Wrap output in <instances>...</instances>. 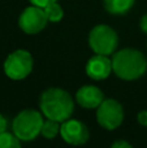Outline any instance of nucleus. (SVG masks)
I'll return each mask as SVG.
<instances>
[{"label":"nucleus","instance_id":"obj_17","mask_svg":"<svg viewBox=\"0 0 147 148\" xmlns=\"http://www.w3.org/2000/svg\"><path fill=\"white\" fill-rule=\"evenodd\" d=\"M112 147L113 148H130L132 144L126 140H116V142L112 143Z\"/></svg>","mask_w":147,"mask_h":148},{"label":"nucleus","instance_id":"obj_3","mask_svg":"<svg viewBox=\"0 0 147 148\" xmlns=\"http://www.w3.org/2000/svg\"><path fill=\"white\" fill-rule=\"evenodd\" d=\"M43 117L35 109H25L12 121V130L21 142H30L38 138L42 131Z\"/></svg>","mask_w":147,"mask_h":148},{"label":"nucleus","instance_id":"obj_11","mask_svg":"<svg viewBox=\"0 0 147 148\" xmlns=\"http://www.w3.org/2000/svg\"><path fill=\"white\" fill-rule=\"evenodd\" d=\"M135 0H103L104 9L109 14L115 16H122L126 14L133 8Z\"/></svg>","mask_w":147,"mask_h":148},{"label":"nucleus","instance_id":"obj_4","mask_svg":"<svg viewBox=\"0 0 147 148\" xmlns=\"http://www.w3.org/2000/svg\"><path fill=\"white\" fill-rule=\"evenodd\" d=\"M89 46L94 53L111 56L119 46V35L111 26L100 23L91 29L89 34Z\"/></svg>","mask_w":147,"mask_h":148},{"label":"nucleus","instance_id":"obj_13","mask_svg":"<svg viewBox=\"0 0 147 148\" xmlns=\"http://www.w3.org/2000/svg\"><path fill=\"white\" fill-rule=\"evenodd\" d=\"M44 12L48 18V22H59L64 17V9L57 1H54L44 7Z\"/></svg>","mask_w":147,"mask_h":148},{"label":"nucleus","instance_id":"obj_1","mask_svg":"<svg viewBox=\"0 0 147 148\" xmlns=\"http://www.w3.org/2000/svg\"><path fill=\"white\" fill-rule=\"evenodd\" d=\"M39 107L43 116L57 122H64L74 112V101L68 91L59 87H51L42 92Z\"/></svg>","mask_w":147,"mask_h":148},{"label":"nucleus","instance_id":"obj_14","mask_svg":"<svg viewBox=\"0 0 147 148\" xmlns=\"http://www.w3.org/2000/svg\"><path fill=\"white\" fill-rule=\"evenodd\" d=\"M21 147V140L16 136L14 133H4L0 134V148H18Z\"/></svg>","mask_w":147,"mask_h":148},{"label":"nucleus","instance_id":"obj_19","mask_svg":"<svg viewBox=\"0 0 147 148\" xmlns=\"http://www.w3.org/2000/svg\"><path fill=\"white\" fill-rule=\"evenodd\" d=\"M139 27H141V30H142L143 33L147 34V13H146V14H143L142 18H141V21H139Z\"/></svg>","mask_w":147,"mask_h":148},{"label":"nucleus","instance_id":"obj_18","mask_svg":"<svg viewBox=\"0 0 147 148\" xmlns=\"http://www.w3.org/2000/svg\"><path fill=\"white\" fill-rule=\"evenodd\" d=\"M7 127H8L7 118H5L3 114H0V134L4 133V131H7Z\"/></svg>","mask_w":147,"mask_h":148},{"label":"nucleus","instance_id":"obj_6","mask_svg":"<svg viewBox=\"0 0 147 148\" xmlns=\"http://www.w3.org/2000/svg\"><path fill=\"white\" fill-rule=\"evenodd\" d=\"M96 121L106 130H116L124 121V108L117 100L104 99L96 108Z\"/></svg>","mask_w":147,"mask_h":148},{"label":"nucleus","instance_id":"obj_12","mask_svg":"<svg viewBox=\"0 0 147 148\" xmlns=\"http://www.w3.org/2000/svg\"><path fill=\"white\" fill-rule=\"evenodd\" d=\"M41 134L46 139H55L60 134V122L55 120H49V118L44 120Z\"/></svg>","mask_w":147,"mask_h":148},{"label":"nucleus","instance_id":"obj_9","mask_svg":"<svg viewBox=\"0 0 147 148\" xmlns=\"http://www.w3.org/2000/svg\"><path fill=\"white\" fill-rule=\"evenodd\" d=\"M112 72V59H109V56L95 53L86 64V74L94 81H103L108 78Z\"/></svg>","mask_w":147,"mask_h":148},{"label":"nucleus","instance_id":"obj_10","mask_svg":"<svg viewBox=\"0 0 147 148\" xmlns=\"http://www.w3.org/2000/svg\"><path fill=\"white\" fill-rule=\"evenodd\" d=\"M103 100V91L93 84H85L76 92V101L85 109H96Z\"/></svg>","mask_w":147,"mask_h":148},{"label":"nucleus","instance_id":"obj_15","mask_svg":"<svg viewBox=\"0 0 147 148\" xmlns=\"http://www.w3.org/2000/svg\"><path fill=\"white\" fill-rule=\"evenodd\" d=\"M137 120H138V122L141 123L142 126H146L147 127V110H141L139 113H138V116H137Z\"/></svg>","mask_w":147,"mask_h":148},{"label":"nucleus","instance_id":"obj_16","mask_svg":"<svg viewBox=\"0 0 147 148\" xmlns=\"http://www.w3.org/2000/svg\"><path fill=\"white\" fill-rule=\"evenodd\" d=\"M29 1H30L33 5H38V7L44 8V7H47L48 4H51V3L57 1V0H29Z\"/></svg>","mask_w":147,"mask_h":148},{"label":"nucleus","instance_id":"obj_5","mask_svg":"<svg viewBox=\"0 0 147 148\" xmlns=\"http://www.w3.org/2000/svg\"><path fill=\"white\" fill-rule=\"evenodd\" d=\"M33 66L34 60L30 52L26 49H17L9 53L5 59L4 73L13 81H21L33 72Z\"/></svg>","mask_w":147,"mask_h":148},{"label":"nucleus","instance_id":"obj_7","mask_svg":"<svg viewBox=\"0 0 147 148\" xmlns=\"http://www.w3.org/2000/svg\"><path fill=\"white\" fill-rule=\"evenodd\" d=\"M47 23H48V18L46 16L44 8L33 4L26 9H23V12L21 13L20 18H18L20 29L29 35L41 33L47 26Z\"/></svg>","mask_w":147,"mask_h":148},{"label":"nucleus","instance_id":"obj_2","mask_svg":"<svg viewBox=\"0 0 147 148\" xmlns=\"http://www.w3.org/2000/svg\"><path fill=\"white\" fill-rule=\"evenodd\" d=\"M112 70L122 81H135L147 70V59L138 49L124 48L112 57Z\"/></svg>","mask_w":147,"mask_h":148},{"label":"nucleus","instance_id":"obj_8","mask_svg":"<svg viewBox=\"0 0 147 148\" xmlns=\"http://www.w3.org/2000/svg\"><path fill=\"white\" fill-rule=\"evenodd\" d=\"M60 135L72 146H81L85 144L89 140V129L82 121L74 120V118H68L60 125Z\"/></svg>","mask_w":147,"mask_h":148}]
</instances>
